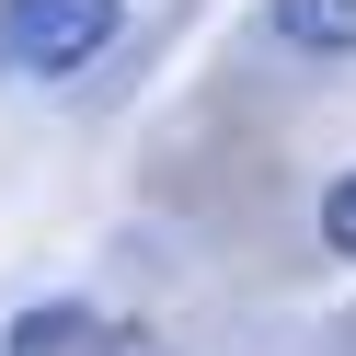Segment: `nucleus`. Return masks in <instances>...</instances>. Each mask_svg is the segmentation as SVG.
Listing matches in <instances>:
<instances>
[{"label": "nucleus", "mask_w": 356, "mask_h": 356, "mask_svg": "<svg viewBox=\"0 0 356 356\" xmlns=\"http://www.w3.org/2000/svg\"><path fill=\"white\" fill-rule=\"evenodd\" d=\"M322 241H333V253H356V172H333V184H322Z\"/></svg>", "instance_id": "obj_4"}, {"label": "nucleus", "mask_w": 356, "mask_h": 356, "mask_svg": "<svg viewBox=\"0 0 356 356\" xmlns=\"http://www.w3.org/2000/svg\"><path fill=\"white\" fill-rule=\"evenodd\" d=\"M115 24H127V0H0V70L70 81L115 47Z\"/></svg>", "instance_id": "obj_1"}, {"label": "nucleus", "mask_w": 356, "mask_h": 356, "mask_svg": "<svg viewBox=\"0 0 356 356\" xmlns=\"http://www.w3.org/2000/svg\"><path fill=\"white\" fill-rule=\"evenodd\" d=\"M276 35L310 58H345L356 47V0H276Z\"/></svg>", "instance_id": "obj_2"}, {"label": "nucleus", "mask_w": 356, "mask_h": 356, "mask_svg": "<svg viewBox=\"0 0 356 356\" xmlns=\"http://www.w3.org/2000/svg\"><path fill=\"white\" fill-rule=\"evenodd\" d=\"M81 333H92L81 310H35V322H12V356H70Z\"/></svg>", "instance_id": "obj_3"}, {"label": "nucleus", "mask_w": 356, "mask_h": 356, "mask_svg": "<svg viewBox=\"0 0 356 356\" xmlns=\"http://www.w3.org/2000/svg\"><path fill=\"white\" fill-rule=\"evenodd\" d=\"M81 356H161V345H149L138 322H115V333H81Z\"/></svg>", "instance_id": "obj_5"}]
</instances>
